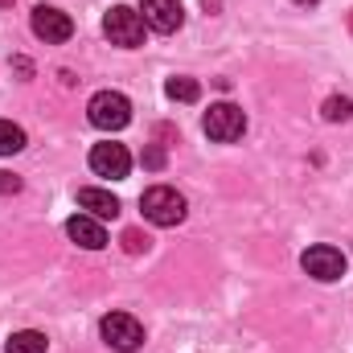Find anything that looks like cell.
<instances>
[{
	"instance_id": "obj_1",
	"label": "cell",
	"mask_w": 353,
	"mask_h": 353,
	"mask_svg": "<svg viewBox=\"0 0 353 353\" xmlns=\"http://www.w3.org/2000/svg\"><path fill=\"white\" fill-rule=\"evenodd\" d=\"M87 119L99 132H123V128L132 123V103H128V94H119V90H99L87 103Z\"/></svg>"
},
{
	"instance_id": "obj_2",
	"label": "cell",
	"mask_w": 353,
	"mask_h": 353,
	"mask_svg": "<svg viewBox=\"0 0 353 353\" xmlns=\"http://www.w3.org/2000/svg\"><path fill=\"white\" fill-rule=\"evenodd\" d=\"M140 210H144V218H148L152 226H176V222H185V197L176 193L173 185H152V189H144Z\"/></svg>"
},
{
	"instance_id": "obj_3",
	"label": "cell",
	"mask_w": 353,
	"mask_h": 353,
	"mask_svg": "<svg viewBox=\"0 0 353 353\" xmlns=\"http://www.w3.org/2000/svg\"><path fill=\"white\" fill-rule=\"evenodd\" d=\"M144 17L136 12V8H128V4H115V8H107V17H103V33L111 37V46H123V50H136L140 41H144Z\"/></svg>"
},
{
	"instance_id": "obj_4",
	"label": "cell",
	"mask_w": 353,
	"mask_h": 353,
	"mask_svg": "<svg viewBox=\"0 0 353 353\" xmlns=\"http://www.w3.org/2000/svg\"><path fill=\"white\" fill-rule=\"evenodd\" d=\"M201 128H205L210 140H218V144H234V140L247 132V115H243V107H234V103H214V107L205 111Z\"/></svg>"
},
{
	"instance_id": "obj_5",
	"label": "cell",
	"mask_w": 353,
	"mask_h": 353,
	"mask_svg": "<svg viewBox=\"0 0 353 353\" xmlns=\"http://www.w3.org/2000/svg\"><path fill=\"white\" fill-rule=\"evenodd\" d=\"M99 333H103V341H107L111 350H119V353H136L140 345H144V325H140L136 316H128V312L103 316Z\"/></svg>"
},
{
	"instance_id": "obj_6",
	"label": "cell",
	"mask_w": 353,
	"mask_h": 353,
	"mask_svg": "<svg viewBox=\"0 0 353 353\" xmlns=\"http://www.w3.org/2000/svg\"><path fill=\"white\" fill-rule=\"evenodd\" d=\"M300 267L312 275V279H321V283H333V279H341L345 275V255L337 251V247H329V243H316V247H308L304 255H300Z\"/></svg>"
},
{
	"instance_id": "obj_7",
	"label": "cell",
	"mask_w": 353,
	"mask_h": 353,
	"mask_svg": "<svg viewBox=\"0 0 353 353\" xmlns=\"http://www.w3.org/2000/svg\"><path fill=\"white\" fill-rule=\"evenodd\" d=\"M29 25H33V33H37L41 41H50V46L70 41V33H74V21H70L62 8H50V4H37L33 17H29Z\"/></svg>"
},
{
	"instance_id": "obj_8",
	"label": "cell",
	"mask_w": 353,
	"mask_h": 353,
	"mask_svg": "<svg viewBox=\"0 0 353 353\" xmlns=\"http://www.w3.org/2000/svg\"><path fill=\"white\" fill-rule=\"evenodd\" d=\"M90 169L99 176H111V181H123L128 169H132V157H128V148L123 144H94L90 148Z\"/></svg>"
},
{
	"instance_id": "obj_9",
	"label": "cell",
	"mask_w": 353,
	"mask_h": 353,
	"mask_svg": "<svg viewBox=\"0 0 353 353\" xmlns=\"http://www.w3.org/2000/svg\"><path fill=\"white\" fill-rule=\"evenodd\" d=\"M140 17H144V25L157 29V33H176L181 21H185L181 0H144V4H140Z\"/></svg>"
},
{
	"instance_id": "obj_10",
	"label": "cell",
	"mask_w": 353,
	"mask_h": 353,
	"mask_svg": "<svg viewBox=\"0 0 353 353\" xmlns=\"http://www.w3.org/2000/svg\"><path fill=\"white\" fill-rule=\"evenodd\" d=\"M66 234H70L83 251H103V247H107V230H103V222L90 218V214H74V218L66 222Z\"/></svg>"
},
{
	"instance_id": "obj_11",
	"label": "cell",
	"mask_w": 353,
	"mask_h": 353,
	"mask_svg": "<svg viewBox=\"0 0 353 353\" xmlns=\"http://www.w3.org/2000/svg\"><path fill=\"white\" fill-rule=\"evenodd\" d=\"M79 210H87L90 218L107 222V218H115V214H119V197H115L111 189H99V185H83V189H79Z\"/></svg>"
},
{
	"instance_id": "obj_12",
	"label": "cell",
	"mask_w": 353,
	"mask_h": 353,
	"mask_svg": "<svg viewBox=\"0 0 353 353\" xmlns=\"http://www.w3.org/2000/svg\"><path fill=\"white\" fill-rule=\"evenodd\" d=\"M46 333H37V329H21V333H12L8 337V345H4V353H46Z\"/></svg>"
},
{
	"instance_id": "obj_13",
	"label": "cell",
	"mask_w": 353,
	"mask_h": 353,
	"mask_svg": "<svg viewBox=\"0 0 353 353\" xmlns=\"http://www.w3.org/2000/svg\"><path fill=\"white\" fill-rule=\"evenodd\" d=\"M165 94H169V99H176V103H197L201 87H197L193 79H185V74H173V79L165 83Z\"/></svg>"
},
{
	"instance_id": "obj_14",
	"label": "cell",
	"mask_w": 353,
	"mask_h": 353,
	"mask_svg": "<svg viewBox=\"0 0 353 353\" xmlns=\"http://www.w3.org/2000/svg\"><path fill=\"white\" fill-rule=\"evenodd\" d=\"M21 148H25V132L12 119H0V157H12Z\"/></svg>"
},
{
	"instance_id": "obj_15",
	"label": "cell",
	"mask_w": 353,
	"mask_h": 353,
	"mask_svg": "<svg viewBox=\"0 0 353 353\" xmlns=\"http://www.w3.org/2000/svg\"><path fill=\"white\" fill-rule=\"evenodd\" d=\"M353 115V99H345V94H333L329 103H325V119L329 123H345Z\"/></svg>"
},
{
	"instance_id": "obj_16",
	"label": "cell",
	"mask_w": 353,
	"mask_h": 353,
	"mask_svg": "<svg viewBox=\"0 0 353 353\" xmlns=\"http://www.w3.org/2000/svg\"><path fill=\"white\" fill-rule=\"evenodd\" d=\"M123 247H128L132 255H140V251H148V239H144L140 230H128V234H123Z\"/></svg>"
},
{
	"instance_id": "obj_17",
	"label": "cell",
	"mask_w": 353,
	"mask_h": 353,
	"mask_svg": "<svg viewBox=\"0 0 353 353\" xmlns=\"http://www.w3.org/2000/svg\"><path fill=\"white\" fill-rule=\"evenodd\" d=\"M17 189H21V176L0 173V193H17Z\"/></svg>"
},
{
	"instance_id": "obj_18",
	"label": "cell",
	"mask_w": 353,
	"mask_h": 353,
	"mask_svg": "<svg viewBox=\"0 0 353 353\" xmlns=\"http://www.w3.org/2000/svg\"><path fill=\"white\" fill-rule=\"evenodd\" d=\"M161 161H165V157H161V152H157V148H152V152H148V157H144V165H148V169H161Z\"/></svg>"
},
{
	"instance_id": "obj_19",
	"label": "cell",
	"mask_w": 353,
	"mask_h": 353,
	"mask_svg": "<svg viewBox=\"0 0 353 353\" xmlns=\"http://www.w3.org/2000/svg\"><path fill=\"white\" fill-rule=\"evenodd\" d=\"M296 4H316V0H296Z\"/></svg>"
},
{
	"instance_id": "obj_20",
	"label": "cell",
	"mask_w": 353,
	"mask_h": 353,
	"mask_svg": "<svg viewBox=\"0 0 353 353\" xmlns=\"http://www.w3.org/2000/svg\"><path fill=\"white\" fill-rule=\"evenodd\" d=\"M8 4H12V0H0V8H8Z\"/></svg>"
}]
</instances>
